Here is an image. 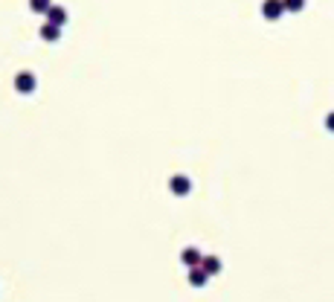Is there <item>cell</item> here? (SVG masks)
<instances>
[{
	"mask_svg": "<svg viewBox=\"0 0 334 302\" xmlns=\"http://www.w3.org/2000/svg\"><path fill=\"white\" fill-rule=\"evenodd\" d=\"M41 35H44L46 41H56V38H58V26H53V23H46L44 29H41Z\"/></svg>",
	"mask_w": 334,
	"mask_h": 302,
	"instance_id": "obj_8",
	"label": "cell"
},
{
	"mask_svg": "<svg viewBox=\"0 0 334 302\" xmlns=\"http://www.w3.org/2000/svg\"><path fill=\"white\" fill-rule=\"evenodd\" d=\"M53 21H56V23H64V21H67V12L58 9V6H56V9H50V23H53Z\"/></svg>",
	"mask_w": 334,
	"mask_h": 302,
	"instance_id": "obj_7",
	"label": "cell"
},
{
	"mask_svg": "<svg viewBox=\"0 0 334 302\" xmlns=\"http://www.w3.org/2000/svg\"><path fill=\"white\" fill-rule=\"evenodd\" d=\"M285 3V12H300L305 6V0H282Z\"/></svg>",
	"mask_w": 334,
	"mask_h": 302,
	"instance_id": "obj_9",
	"label": "cell"
},
{
	"mask_svg": "<svg viewBox=\"0 0 334 302\" xmlns=\"http://www.w3.org/2000/svg\"><path fill=\"white\" fill-rule=\"evenodd\" d=\"M201 267L207 270V276H215V273H221V262H218V259H212V256H209V259H201Z\"/></svg>",
	"mask_w": 334,
	"mask_h": 302,
	"instance_id": "obj_4",
	"label": "cell"
},
{
	"mask_svg": "<svg viewBox=\"0 0 334 302\" xmlns=\"http://www.w3.org/2000/svg\"><path fill=\"white\" fill-rule=\"evenodd\" d=\"M325 125H328V131H334V114L328 116V119H325Z\"/></svg>",
	"mask_w": 334,
	"mask_h": 302,
	"instance_id": "obj_11",
	"label": "cell"
},
{
	"mask_svg": "<svg viewBox=\"0 0 334 302\" xmlns=\"http://www.w3.org/2000/svg\"><path fill=\"white\" fill-rule=\"evenodd\" d=\"M262 12H265L267 21H276V18H282V15H285V3H282V0H265Z\"/></svg>",
	"mask_w": 334,
	"mask_h": 302,
	"instance_id": "obj_1",
	"label": "cell"
},
{
	"mask_svg": "<svg viewBox=\"0 0 334 302\" xmlns=\"http://www.w3.org/2000/svg\"><path fill=\"white\" fill-rule=\"evenodd\" d=\"M46 6H50V0H32V9H46Z\"/></svg>",
	"mask_w": 334,
	"mask_h": 302,
	"instance_id": "obj_10",
	"label": "cell"
},
{
	"mask_svg": "<svg viewBox=\"0 0 334 302\" xmlns=\"http://www.w3.org/2000/svg\"><path fill=\"white\" fill-rule=\"evenodd\" d=\"M189 282L195 285V288H201V285H207V270L198 265V267H192V273H189Z\"/></svg>",
	"mask_w": 334,
	"mask_h": 302,
	"instance_id": "obj_3",
	"label": "cell"
},
{
	"mask_svg": "<svg viewBox=\"0 0 334 302\" xmlns=\"http://www.w3.org/2000/svg\"><path fill=\"white\" fill-rule=\"evenodd\" d=\"M180 259H183V265H189V267H198V265H201V259H204V256L198 253L195 247H186Z\"/></svg>",
	"mask_w": 334,
	"mask_h": 302,
	"instance_id": "obj_2",
	"label": "cell"
},
{
	"mask_svg": "<svg viewBox=\"0 0 334 302\" xmlns=\"http://www.w3.org/2000/svg\"><path fill=\"white\" fill-rule=\"evenodd\" d=\"M172 189L177 192V195H186V192H189V180H186L183 174H177V177L172 180Z\"/></svg>",
	"mask_w": 334,
	"mask_h": 302,
	"instance_id": "obj_6",
	"label": "cell"
},
{
	"mask_svg": "<svg viewBox=\"0 0 334 302\" xmlns=\"http://www.w3.org/2000/svg\"><path fill=\"white\" fill-rule=\"evenodd\" d=\"M32 87H35V79L29 76V73H21V76H18V90H21V93H29Z\"/></svg>",
	"mask_w": 334,
	"mask_h": 302,
	"instance_id": "obj_5",
	"label": "cell"
}]
</instances>
